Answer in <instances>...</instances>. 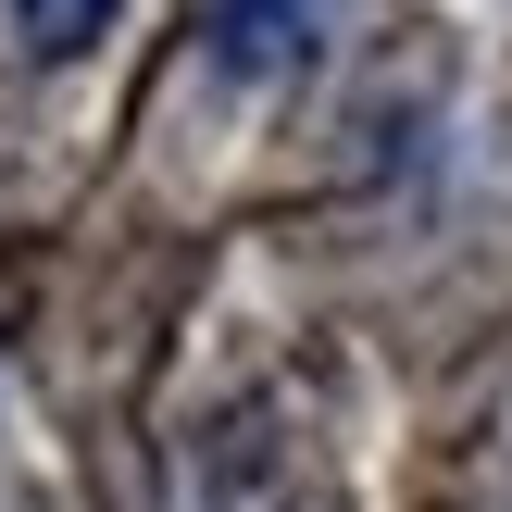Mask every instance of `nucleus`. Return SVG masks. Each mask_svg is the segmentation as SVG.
<instances>
[{"mask_svg": "<svg viewBox=\"0 0 512 512\" xmlns=\"http://www.w3.org/2000/svg\"><path fill=\"white\" fill-rule=\"evenodd\" d=\"M325 0H213L200 13V63L225 75V88H288V75L325 63Z\"/></svg>", "mask_w": 512, "mask_h": 512, "instance_id": "obj_1", "label": "nucleus"}, {"mask_svg": "<svg viewBox=\"0 0 512 512\" xmlns=\"http://www.w3.org/2000/svg\"><path fill=\"white\" fill-rule=\"evenodd\" d=\"M113 13L125 0H0V25H13L25 63H75L88 38H113Z\"/></svg>", "mask_w": 512, "mask_h": 512, "instance_id": "obj_2", "label": "nucleus"}]
</instances>
